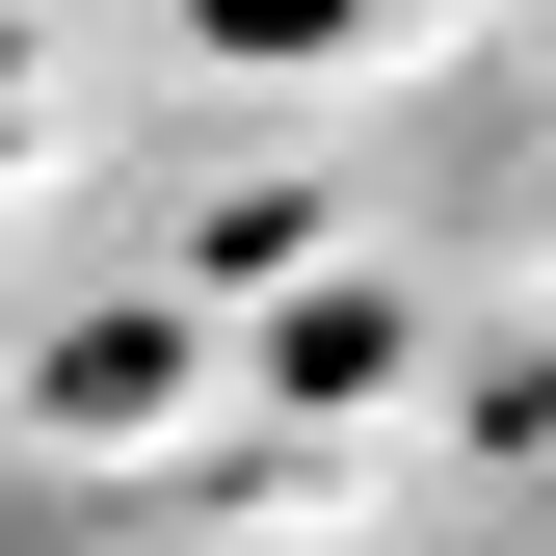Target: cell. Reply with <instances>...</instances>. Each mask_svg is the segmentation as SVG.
I'll use <instances>...</instances> for the list:
<instances>
[{"label": "cell", "instance_id": "cell-1", "mask_svg": "<svg viewBox=\"0 0 556 556\" xmlns=\"http://www.w3.org/2000/svg\"><path fill=\"white\" fill-rule=\"evenodd\" d=\"M186 27H213V53H344L371 0H186Z\"/></svg>", "mask_w": 556, "mask_h": 556}]
</instances>
